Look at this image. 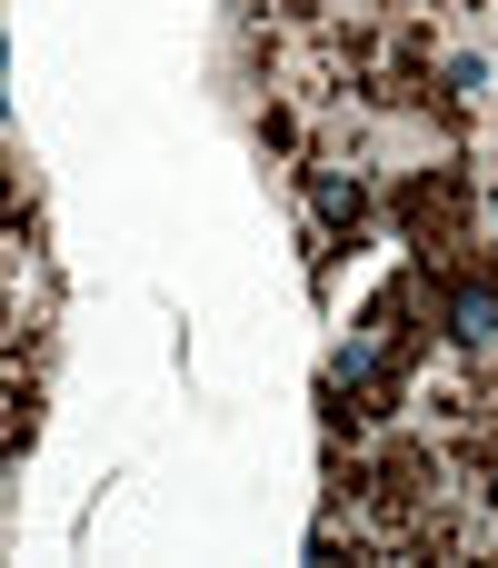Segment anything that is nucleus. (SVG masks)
Listing matches in <instances>:
<instances>
[{"label": "nucleus", "instance_id": "obj_1", "mask_svg": "<svg viewBox=\"0 0 498 568\" xmlns=\"http://www.w3.org/2000/svg\"><path fill=\"white\" fill-rule=\"evenodd\" d=\"M459 220H469V190H459V170H419V180L399 190V230H409L419 250H439V260H449Z\"/></svg>", "mask_w": 498, "mask_h": 568}, {"label": "nucleus", "instance_id": "obj_2", "mask_svg": "<svg viewBox=\"0 0 498 568\" xmlns=\"http://www.w3.org/2000/svg\"><path fill=\"white\" fill-rule=\"evenodd\" d=\"M359 220H369V190L339 180L329 160H309V230H319V250L329 240H359Z\"/></svg>", "mask_w": 498, "mask_h": 568}, {"label": "nucleus", "instance_id": "obj_3", "mask_svg": "<svg viewBox=\"0 0 498 568\" xmlns=\"http://www.w3.org/2000/svg\"><path fill=\"white\" fill-rule=\"evenodd\" d=\"M30 429H40V349H10V429H0V449L20 459Z\"/></svg>", "mask_w": 498, "mask_h": 568}]
</instances>
